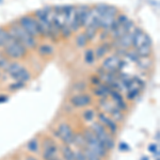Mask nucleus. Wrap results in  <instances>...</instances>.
Here are the masks:
<instances>
[{"mask_svg": "<svg viewBox=\"0 0 160 160\" xmlns=\"http://www.w3.org/2000/svg\"><path fill=\"white\" fill-rule=\"evenodd\" d=\"M8 30H9L10 34L14 38H16L18 42L22 43L28 50L37 49V47H38L37 38L31 37L27 31H25L22 29V27L18 24L17 20H14V22H10Z\"/></svg>", "mask_w": 160, "mask_h": 160, "instance_id": "1", "label": "nucleus"}, {"mask_svg": "<svg viewBox=\"0 0 160 160\" xmlns=\"http://www.w3.org/2000/svg\"><path fill=\"white\" fill-rule=\"evenodd\" d=\"M3 55L8 57L10 60L18 61L24 60L28 56V49L22 45V43L18 42L16 38H14L11 35V38L7 42L4 47L2 48Z\"/></svg>", "mask_w": 160, "mask_h": 160, "instance_id": "2", "label": "nucleus"}, {"mask_svg": "<svg viewBox=\"0 0 160 160\" xmlns=\"http://www.w3.org/2000/svg\"><path fill=\"white\" fill-rule=\"evenodd\" d=\"M82 133H83L87 141V148H89L90 151L93 152L94 154H96L102 159L106 158L108 155V151L105 148V146L102 145V143L99 141V139L97 138L96 135L93 132L91 128H86L82 131Z\"/></svg>", "mask_w": 160, "mask_h": 160, "instance_id": "3", "label": "nucleus"}, {"mask_svg": "<svg viewBox=\"0 0 160 160\" xmlns=\"http://www.w3.org/2000/svg\"><path fill=\"white\" fill-rule=\"evenodd\" d=\"M6 71L10 75V77H12L15 81L22 82V83H27L32 78L29 69L26 68L22 63H19L17 61L11 62Z\"/></svg>", "mask_w": 160, "mask_h": 160, "instance_id": "4", "label": "nucleus"}, {"mask_svg": "<svg viewBox=\"0 0 160 160\" xmlns=\"http://www.w3.org/2000/svg\"><path fill=\"white\" fill-rule=\"evenodd\" d=\"M91 129L96 135L97 138L99 139V141L102 142V145L105 146V148L107 151H111V149L114 148L115 142H114V138H113V135L106 129L99 122H93L91 125Z\"/></svg>", "mask_w": 160, "mask_h": 160, "instance_id": "5", "label": "nucleus"}, {"mask_svg": "<svg viewBox=\"0 0 160 160\" xmlns=\"http://www.w3.org/2000/svg\"><path fill=\"white\" fill-rule=\"evenodd\" d=\"M17 22L22 27V29L27 31L31 37L35 38L40 37V27H38V19L33 15L31 14L22 15V16L19 17V19H17Z\"/></svg>", "mask_w": 160, "mask_h": 160, "instance_id": "6", "label": "nucleus"}, {"mask_svg": "<svg viewBox=\"0 0 160 160\" xmlns=\"http://www.w3.org/2000/svg\"><path fill=\"white\" fill-rule=\"evenodd\" d=\"M118 12L120 11H118V9L115 6H110V4H108L105 12L100 15V19H99L100 29L109 32V28L111 27L112 22H114L115 17L118 16Z\"/></svg>", "mask_w": 160, "mask_h": 160, "instance_id": "7", "label": "nucleus"}, {"mask_svg": "<svg viewBox=\"0 0 160 160\" xmlns=\"http://www.w3.org/2000/svg\"><path fill=\"white\" fill-rule=\"evenodd\" d=\"M125 65V62L118 56L114 55L109 56L102 61V68L106 71L107 73L111 74H117L118 72H120L123 68V66Z\"/></svg>", "mask_w": 160, "mask_h": 160, "instance_id": "8", "label": "nucleus"}, {"mask_svg": "<svg viewBox=\"0 0 160 160\" xmlns=\"http://www.w3.org/2000/svg\"><path fill=\"white\" fill-rule=\"evenodd\" d=\"M144 45H153V41H152L151 37L142 28L136 27L131 47H132L133 50H136Z\"/></svg>", "mask_w": 160, "mask_h": 160, "instance_id": "9", "label": "nucleus"}, {"mask_svg": "<svg viewBox=\"0 0 160 160\" xmlns=\"http://www.w3.org/2000/svg\"><path fill=\"white\" fill-rule=\"evenodd\" d=\"M56 132H57V135H58L59 138L61 139V141L64 143V145H69V146H71L72 144H73L75 132L73 131L72 127L68 125V123L59 124Z\"/></svg>", "mask_w": 160, "mask_h": 160, "instance_id": "10", "label": "nucleus"}, {"mask_svg": "<svg viewBox=\"0 0 160 160\" xmlns=\"http://www.w3.org/2000/svg\"><path fill=\"white\" fill-rule=\"evenodd\" d=\"M43 148V159L44 160H51L56 158L58 154V146L56 142L50 138H46L43 140L42 143Z\"/></svg>", "mask_w": 160, "mask_h": 160, "instance_id": "11", "label": "nucleus"}, {"mask_svg": "<svg viewBox=\"0 0 160 160\" xmlns=\"http://www.w3.org/2000/svg\"><path fill=\"white\" fill-rule=\"evenodd\" d=\"M97 118H98V122L102 124L110 133L115 135V133L118 132V123L115 122L112 118H110L109 115H107L106 113H98Z\"/></svg>", "mask_w": 160, "mask_h": 160, "instance_id": "12", "label": "nucleus"}, {"mask_svg": "<svg viewBox=\"0 0 160 160\" xmlns=\"http://www.w3.org/2000/svg\"><path fill=\"white\" fill-rule=\"evenodd\" d=\"M69 102L76 108H84L92 104L91 95L86 94V93H80L76 94L69 98Z\"/></svg>", "mask_w": 160, "mask_h": 160, "instance_id": "13", "label": "nucleus"}, {"mask_svg": "<svg viewBox=\"0 0 160 160\" xmlns=\"http://www.w3.org/2000/svg\"><path fill=\"white\" fill-rule=\"evenodd\" d=\"M135 28H136L135 22H133V20H131V19H128L125 24L121 25L117 30H114L113 32H111L110 34L112 35L113 40H118V38H120L122 35L125 34V33L129 32V31L135 29Z\"/></svg>", "mask_w": 160, "mask_h": 160, "instance_id": "14", "label": "nucleus"}, {"mask_svg": "<svg viewBox=\"0 0 160 160\" xmlns=\"http://www.w3.org/2000/svg\"><path fill=\"white\" fill-rule=\"evenodd\" d=\"M90 9L91 8L89 6H86V4H81V6L75 8V16H76V20L80 25V27H83V22L86 20V17L90 11Z\"/></svg>", "mask_w": 160, "mask_h": 160, "instance_id": "15", "label": "nucleus"}, {"mask_svg": "<svg viewBox=\"0 0 160 160\" xmlns=\"http://www.w3.org/2000/svg\"><path fill=\"white\" fill-rule=\"evenodd\" d=\"M111 48H112V44H111V43L105 42V43L100 44V45L97 46V47L95 48V50H94L95 59L104 58V57L111 50Z\"/></svg>", "mask_w": 160, "mask_h": 160, "instance_id": "16", "label": "nucleus"}, {"mask_svg": "<svg viewBox=\"0 0 160 160\" xmlns=\"http://www.w3.org/2000/svg\"><path fill=\"white\" fill-rule=\"evenodd\" d=\"M110 95L112 96V99L113 102H114V105L117 106L120 110H127L128 107L127 105H126V102H124L122 95H121V93L117 91V90H111L110 92Z\"/></svg>", "mask_w": 160, "mask_h": 160, "instance_id": "17", "label": "nucleus"}, {"mask_svg": "<svg viewBox=\"0 0 160 160\" xmlns=\"http://www.w3.org/2000/svg\"><path fill=\"white\" fill-rule=\"evenodd\" d=\"M111 88L109 86H107V84H98V86H96L94 90V95H96L97 97H100L102 99L104 98H107L108 95H110V92H111Z\"/></svg>", "mask_w": 160, "mask_h": 160, "instance_id": "18", "label": "nucleus"}, {"mask_svg": "<svg viewBox=\"0 0 160 160\" xmlns=\"http://www.w3.org/2000/svg\"><path fill=\"white\" fill-rule=\"evenodd\" d=\"M38 55L41 57H51L55 53V48L50 44H41L37 47Z\"/></svg>", "mask_w": 160, "mask_h": 160, "instance_id": "19", "label": "nucleus"}, {"mask_svg": "<svg viewBox=\"0 0 160 160\" xmlns=\"http://www.w3.org/2000/svg\"><path fill=\"white\" fill-rule=\"evenodd\" d=\"M73 144L76 145L79 149H83L84 148H87V141H86V138H84L83 133L82 132L75 133Z\"/></svg>", "mask_w": 160, "mask_h": 160, "instance_id": "20", "label": "nucleus"}, {"mask_svg": "<svg viewBox=\"0 0 160 160\" xmlns=\"http://www.w3.org/2000/svg\"><path fill=\"white\" fill-rule=\"evenodd\" d=\"M10 38H11V34H10L9 30L6 27H0V48L1 49L4 47V45Z\"/></svg>", "mask_w": 160, "mask_h": 160, "instance_id": "21", "label": "nucleus"}, {"mask_svg": "<svg viewBox=\"0 0 160 160\" xmlns=\"http://www.w3.org/2000/svg\"><path fill=\"white\" fill-rule=\"evenodd\" d=\"M61 153H62V157H63L64 160H74L75 159V153L69 145L62 146Z\"/></svg>", "mask_w": 160, "mask_h": 160, "instance_id": "22", "label": "nucleus"}, {"mask_svg": "<svg viewBox=\"0 0 160 160\" xmlns=\"http://www.w3.org/2000/svg\"><path fill=\"white\" fill-rule=\"evenodd\" d=\"M137 65L142 69H148L153 65V61H152L151 57H146V58H139L137 60Z\"/></svg>", "mask_w": 160, "mask_h": 160, "instance_id": "23", "label": "nucleus"}, {"mask_svg": "<svg viewBox=\"0 0 160 160\" xmlns=\"http://www.w3.org/2000/svg\"><path fill=\"white\" fill-rule=\"evenodd\" d=\"M88 43H89V40H88V38L86 37V34L84 33H80L76 37V45L77 47L79 48H83L86 47L88 45Z\"/></svg>", "mask_w": 160, "mask_h": 160, "instance_id": "24", "label": "nucleus"}, {"mask_svg": "<svg viewBox=\"0 0 160 160\" xmlns=\"http://www.w3.org/2000/svg\"><path fill=\"white\" fill-rule=\"evenodd\" d=\"M27 149L30 153H38V142L37 138H33L27 143Z\"/></svg>", "mask_w": 160, "mask_h": 160, "instance_id": "25", "label": "nucleus"}, {"mask_svg": "<svg viewBox=\"0 0 160 160\" xmlns=\"http://www.w3.org/2000/svg\"><path fill=\"white\" fill-rule=\"evenodd\" d=\"M84 61L87 64H93L95 61V55H94V50L93 49H87L84 52Z\"/></svg>", "mask_w": 160, "mask_h": 160, "instance_id": "26", "label": "nucleus"}, {"mask_svg": "<svg viewBox=\"0 0 160 160\" xmlns=\"http://www.w3.org/2000/svg\"><path fill=\"white\" fill-rule=\"evenodd\" d=\"M82 152H83L87 160H102L100 157H98L96 154H94L93 152H91L89 148H84L83 149H82Z\"/></svg>", "mask_w": 160, "mask_h": 160, "instance_id": "27", "label": "nucleus"}, {"mask_svg": "<svg viewBox=\"0 0 160 160\" xmlns=\"http://www.w3.org/2000/svg\"><path fill=\"white\" fill-rule=\"evenodd\" d=\"M10 63H11V60L8 57L4 56L3 53H0V68L7 69Z\"/></svg>", "mask_w": 160, "mask_h": 160, "instance_id": "28", "label": "nucleus"}, {"mask_svg": "<svg viewBox=\"0 0 160 160\" xmlns=\"http://www.w3.org/2000/svg\"><path fill=\"white\" fill-rule=\"evenodd\" d=\"M95 115H96V113H95V111L92 109H88L83 112V118H84V120L88 121V122H92V121L94 120Z\"/></svg>", "mask_w": 160, "mask_h": 160, "instance_id": "29", "label": "nucleus"}, {"mask_svg": "<svg viewBox=\"0 0 160 160\" xmlns=\"http://www.w3.org/2000/svg\"><path fill=\"white\" fill-rule=\"evenodd\" d=\"M26 86V83H22V82H18V81H15L14 83L10 84L9 86V89L12 90V91H17L19 89H22Z\"/></svg>", "mask_w": 160, "mask_h": 160, "instance_id": "30", "label": "nucleus"}, {"mask_svg": "<svg viewBox=\"0 0 160 160\" xmlns=\"http://www.w3.org/2000/svg\"><path fill=\"white\" fill-rule=\"evenodd\" d=\"M74 153H75V159L76 160H87L82 149L78 148V149H76V151H74Z\"/></svg>", "mask_w": 160, "mask_h": 160, "instance_id": "31", "label": "nucleus"}, {"mask_svg": "<svg viewBox=\"0 0 160 160\" xmlns=\"http://www.w3.org/2000/svg\"><path fill=\"white\" fill-rule=\"evenodd\" d=\"M118 148H120L121 152H128L130 149V146L128 145L127 143H125V142H122V143H120V145H118Z\"/></svg>", "mask_w": 160, "mask_h": 160, "instance_id": "32", "label": "nucleus"}, {"mask_svg": "<svg viewBox=\"0 0 160 160\" xmlns=\"http://www.w3.org/2000/svg\"><path fill=\"white\" fill-rule=\"evenodd\" d=\"M90 80H91V82L93 84H96V86H98V84H100V82H102V80H100V78L97 76V75H93V76H91Z\"/></svg>", "mask_w": 160, "mask_h": 160, "instance_id": "33", "label": "nucleus"}, {"mask_svg": "<svg viewBox=\"0 0 160 160\" xmlns=\"http://www.w3.org/2000/svg\"><path fill=\"white\" fill-rule=\"evenodd\" d=\"M148 151L151 152V153H154V154H156V153H159V151H158V145L157 144H149L148 145Z\"/></svg>", "mask_w": 160, "mask_h": 160, "instance_id": "34", "label": "nucleus"}, {"mask_svg": "<svg viewBox=\"0 0 160 160\" xmlns=\"http://www.w3.org/2000/svg\"><path fill=\"white\" fill-rule=\"evenodd\" d=\"M8 99H9V97H8L7 95H0V104H2V102H7Z\"/></svg>", "mask_w": 160, "mask_h": 160, "instance_id": "35", "label": "nucleus"}, {"mask_svg": "<svg viewBox=\"0 0 160 160\" xmlns=\"http://www.w3.org/2000/svg\"><path fill=\"white\" fill-rule=\"evenodd\" d=\"M25 160H38V159L35 158V157H33V156H27L25 158Z\"/></svg>", "mask_w": 160, "mask_h": 160, "instance_id": "36", "label": "nucleus"}, {"mask_svg": "<svg viewBox=\"0 0 160 160\" xmlns=\"http://www.w3.org/2000/svg\"><path fill=\"white\" fill-rule=\"evenodd\" d=\"M141 160H148V157H146V156H143L141 158Z\"/></svg>", "mask_w": 160, "mask_h": 160, "instance_id": "37", "label": "nucleus"}, {"mask_svg": "<svg viewBox=\"0 0 160 160\" xmlns=\"http://www.w3.org/2000/svg\"><path fill=\"white\" fill-rule=\"evenodd\" d=\"M51 160H61L59 157H56V158H53V159H51Z\"/></svg>", "mask_w": 160, "mask_h": 160, "instance_id": "38", "label": "nucleus"}, {"mask_svg": "<svg viewBox=\"0 0 160 160\" xmlns=\"http://www.w3.org/2000/svg\"><path fill=\"white\" fill-rule=\"evenodd\" d=\"M3 3V0H0V4H2Z\"/></svg>", "mask_w": 160, "mask_h": 160, "instance_id": "39", "label": "nucleus"}, {"mask_svg": "<svg viewBox=\"0 0 160 160\" xmlns=\"http://www.w3.org/2000/svg\"><path fill=\"white\" fill-rule=\"evenodd\" d=\"M0 75H1V72H0Z\"/></svg>", "mask_w": 160, "mask_h": 160, "instance_id": "40", "label": "nucleus"}]
</instances>
